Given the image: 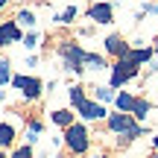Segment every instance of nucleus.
Masks as SVG:
<instances>
[{"label": "nucleus", "mask_w": 158, "mask_h": 158, "mask_svg": "<svg viewBox=\"0 0 158 158\" xmlns=\"http://www.w3.org/2000/svg\"><path fill=\"white\" fill-rule=\"evenodd\" d=\"M108 126H111V132H117V135H123L126 141H135V138L143 135V129L135 123V120L129 117V114L117 111V114H108Z\"/></svg>", "instance_id": "obj_1"}, {"label": "nucleus", "mask_w": 158, "mask_h": 158, "mask_svg": "<svg viewBox=\"0 0 158 158\" xmlns=\"http://www.w3.org/2000/svg\"><path fill=\"white\" fill-rule=\"evenodd\" d=\"M70 102H73V106L79 108V114H82V117H88V120L106 117V108H102L100 102H91L88 97H85L82 88H70Z\"/></svg>", "instance_id": "obj_2"}, {"label": "nucleus", "mask_w": 158, "mask_h": 158, "mask_svg": "<svg viewBox=\"0 0 158 158\" xmlns=\"http://www.w3.org/2000/svg\"><path fill=\"white\" fill-rule=\"evenodd\" d=\"M138 70H141V64L129 62V59H117V64H114V70H111V88H120V85H126L129 79H135Z\"/></svg>", "instance_id": "obj_3"}, {"label": "nucleus", "mask_w": 158, "mask_h": 158, "mask_svg": "<svg viewBox=\"0 0 158 158\" xmlns=\"http://www.w3.org/2000/svg\"><path fill=\"white\" fill-rule=\"evenodd\" d=\"M62 56H64V68H68V70H82L88 53H85L82 47H76V44H64L62 47Z\"/></svg>", "instance_id": "obj_4"}, {"label": "nucleus", "mask_w": 158, "mask_h": 158, "mask_svg": "<svg viewBox=\"0 0 158 158\" xmlns=\"http://www.w3.org/2000/svg\"><path fill=\"white\" fill-rule=\"evenodd\" d=\"M68 147L73 149V152H85L88 149V132H85V126H79V123H73V126H68Z\"/></svg>", "instance_id": "obj_5"}, {"label": "nucleus", "mask_w": 158, "mask_h": 158, "mask_svg": "<svg viewBox=\"0 0 158 158\" xmlns=\"http://www.w3.org/2000/svg\"><path fill=\"white\" fill-rule=\"evenodd\" d=\"M88 15H91V21H97V23H111V21H114L111 3H94V6L88 9Z\"/></svg>", "instance_id": "obj_6"}, {"label": "nucleus", "mask_w": 158, "mask_h": 158, "mask_svg": "<svg viewBox=\"0 0 158 158\" xmlns=\"http://www.w3.org/2000/svg\"><path fill=\"white\" fill-rule=\"evenodd\" d=\"M15 88H21L23 94L32 100V97H38V91H41V82L38 79H32V76H15Z\"/></svg>", "instance_id": "obj_7"}, {"label": "nucleus", "mask_w": 158, "mask_h": 158, "mask_svg": "<svg viewBox=\"0 0 158 158\" xmlns=\"http://www.w3.org/2000/svg\"><path fill=\"white\" fill-rule=\"evenodd\" d=\"M106 50H108V53H111V56H117V59H123V56H126V53H129V50H132V47H129V44H126V41H123V38H120V35H108V38H106Z\"/></svg>", "instance_id": "obj_8"}, {"label": "nucleus", "mask_w": 158, "mask_h": 158, "mask_svg": "<svg viewBox=\"0 0 158 158\" xmlns=\"http://www.w3.org/2000/svg\"><path fill=\"white\" fill-rule=\"evenodd\" d=\"M18 38H21V29H18L12 21L0 23V44H12V41H18Z\"/></svg>", "instance_id": "obj_9"}, {"label": "nucleus", "mask_w": 158, "mask_h": 158, "mask_svg": "<svg viewBox=\"0 0 158 158\" xmlns=\"http://www.w3.org/2000/svg\"><path fill=\"white\" fill-rule=\"evenodd\" d=\"M149 56H152L149 47H138V50H129L123 59H129V62H135V64H143V62H149Z\"/></svg>", "instance_id": "obj_10"}, {"label": "nucleus", "mask_w": 158, "mask_h": 158, "mask_svg": "<svg viewBox=\"0 0 158 158\" xmlns=\"http://www.w3.org/2000/svg\"><path fill=\"white\" fill-rule=\"evenodd\" d=\"M114 102H117L120 111H132L135 102H138V97H132V94H117V97H114Z\"/></svg>", "instance_id": "obj_11"}, {"label": "nucleus", "mask_w": 158, "mask_h": 158, "mask_svg": "<svg viewBox=\"0 0 158 158\" xmlns=\"http://www.w3.org/2000/svg\"><path fill=\"white\" fill-rule=\"evenodd\" d=\"M149 108H152V106H149V100H141V97H138V102H135V108H132V114H135L138 120H143V117L149 114Z\"/></svg>", "instance_id": "obj_12"}, {"label": "nucleus", "mask_w": 158, "mask_h": 158, "mask_svg": "<svg viewBox=\"0 0 158 158\" xmlns=\"http://www.w3.org/2000/svg\"><path fill=\"white\" fill-rule=\"evenodd\" d=\"M53 120H56L59 126H73V114H70V111H56Z\"/></svg>", "instance_id": "obj_13"}, {"label": "nucleus", "mask_w": 158, "mask_h": 158, "mask_svg": "<svg viewBox=\"0 0 158 158\" xmlns=\"http://www.w3.org/2000/svg\"><path fill=\"white\" fill-rule=\"evenodd\" d=\"M12 138H15V129H12V126H0V147L12 143Z\"/></svg>", "instance_id": "obj_14"}, {"label": "nucleus", "mask_w": 158, "mask_h": 158, "mask_svg": "<svg viewBox=\"0 0 158 158\" xmlns=\"http://www.w3.org/2000/svg\"><path fill=\"white\" fill-rule=\"evenodd\" d=\"M9 82V62L6 59H0V85Z\"/></svg>", "instance_id": "obj_15"}, {"label": "nucleus", "mask_w": 158, "mask_h": 158, "mask_svg": "<svg viewBox=\"0 0 158 158\" xmlns=\"http://www.w3.org/2000/svg\"><path fill=\"white\" fill-rule=\"evenodd\" d=\"M18 21H21L23 27H32V23H35V15H32V12H21V15H18Z\"/></svg>", "instance_id": "obj_16"}, {"label": "nucleus", "mask_w": 158, "mask_h": 158, "mask_svg": "<svg viewBox=\"0 0 158 158\" xmlns=\"http://www.w3.org/2000/svg\"><path fill=\"white\" fill-rule=\"evenodd\" d=\"M97 97H100V100L106 102V100H111L114 94H111V88H97Z\"/></svg>", "instance_id": "obj_17"}, {"label": "nucleus", "mask_w": 158, "mask_h": 158, "mask_svg": "<svg viewBox=\"0 0 158 158\" xmlns=\"http://www.w3.org/2000/svg\"><path fill=\"white\" fill-rule=\"evenodd\" d=\"M76 18V9H64L62 12V18H59V21H73Z\"/></svg>", "instance_id": "obj_18"}, {"label": "nucleus", "mask_w": 158, "mask_h": 158, "mask_svg": "<svg viewBox=\"0 0 158 158\" xmlns=\"http://www.w3.org/2000/svg\"><path fill=\"white\" fill-rule=\"evenodd\" d=\"M12 158H32V152H29V149H18Z\"/></svg>", "instance_id": "obj_19"}, {"label": "nucleus", "mask_w": 158, "mask_h": 158, "mask_svg": "<svg viewBox=\"0 0 158 158\" xmlns=\"http://www.w3.org/2000/svg\"><path fill=\"white\" fill-rule=\"evenodd\" d=\"M152 143H155V149H158V135H155V138H152Z\"/></svg>", "instance_id": "obj_20"}, {"label": "nucleus", "mask_w": 158, "mask_h": 158, "mask_svg": "<svg viewBox=\"0 0 158 158\" xmlns=\"http://www.w3.org/2000/svg\"><path fill=\"white\" fill-rule=\"evenodd\" d=\"M3 6H6V0H0V9H3Z\"/></svg>", "instance_id": "obj_21"}, {"label": "nucleus", "mask_w": 158, "mask_h": 158, "mask_svg": "<svg viewBox=\"0 0 158 158\" xmlns=\"http://www.w3.org/2000/svg\"><path fill=\"white\" fill-rule=\"evenodd\" d=\"M155 53H158V44H155Z\"/></svg>", "instance_id": "obj_22"}, {"label": "nucleus", "mask_w": 158, "mask_h": 158, "mask_svg": "<svg viewBox=\"0 0 158 158\" xmlns=\"http://www.w3.org/2000/svg\"><path fill=\"white\" fill-rule=\"evenodd\" d=\"M0 158H3V155H0Z\"/></svg>", "instance_id": "obj_23"}, {"label": "nucleus", "mask_w": 158, "mask_h": 158, "mask_svg": "<svg viewBox=\"0 0 158 158\" xmlns=\"http://www.w3.org/2000/svg\"><path fill=\"white\" fill-rule=\"evenodd\" d=\"M152 158H155V155H152Z\"/></svg>", "instance_id": "obj_24"}, {"label": "nucleus", "mask_w": 158, "mask_h": 158, "mask_svg": "<svg viewBox=\"0 0 158 158\" xmlns=\"http://www.w3.org/2000/svg\"><path fill=\"white\" fill-rule=\"evenodd\" d=\"M155 158H158V155H155Z\"/></svg>", "instance_id": "obj_25"}]
</instances>
